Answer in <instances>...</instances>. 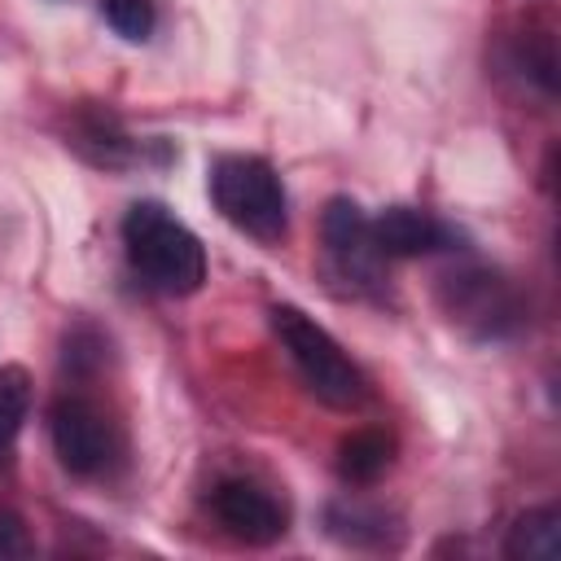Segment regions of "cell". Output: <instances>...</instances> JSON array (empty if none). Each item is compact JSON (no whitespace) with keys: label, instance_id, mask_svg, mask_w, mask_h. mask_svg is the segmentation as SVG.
Instances as JSON below:
<instances>
[{"label":"cell","instance_id":"obj_1","mask_svg":"<svg viewBox=\"0 0 561 561\" xmlns=\"http://www.w3.org/2000/svg\"><path fill=\"white\" fill-rule=\"evenodd\" d=\"M123 254L145 289L188 298L206 280V250L197 232L162 202H136L123 215Z\"/></svg>","mask_w":561,"mask_h":561},{"label":"cell","instance_id":"obj_2","mask_svg":"<svg viewBox=\"0 0 561 561\" xmlns=\"http://www.w3.org/2000/svg\"><path fill=\"white\" fill-rule=\"evenodd\" d=\"M210 202L245 237L276 245L289 232V197L272 162L254 153H224L210 162Z\"/></svg>","mask_w":561,"mask_h":561},{"label":"cell","instance_id":"obj_3","mask_svg":"<svg viewBox=\"0 0 561 561\" xmlns=\"http://www.w3.org/2000/svg\"><path fill=\"white\" fill-rule=\"evenodd\" d=\"M272 333H276V342L285 346V355H289V364L298 368V377H302V386L320 399V403H329V408H359L364 403V394H368V381H364V373H359V364L337 346V337L324 329V324H316L302 307H272Z\"/></svg>","mask_w":561,"mask_h":561},{"label":"cell","instance_id":"obj_4","mask_svg":"<svg viewBox=\"0 0 561 561\" xmlns=\"http://www.w3.org/2000/svg\"><path fill=\"white\" fill-rule=\"evenodd\" d=\"M438 311L473 342H504L526 324L522 289L482 263H465L438 276Z\"/></svg>","mask_w":561,"mask_h":561},{"label":"cell","instance_id":"obj_5","mask_svg":"<svg viewBox=\"0 0 561 561\" xmlns=\"http://www.w3.org/2000/svg\"><path fill=\"white\" fill-rule=\"evenodd\" d=\"M48 438L66 473L105 478L123 456V430L110 408L83 390H66L48 408Z\"/></svg>","mask_w":561,"mask_h":561},{"label":"cell","instance_id":"obj_6","mask_svg":"<svg viewBox=\"0 0 561 561\" xmlns=\"http://www.w3.org/2000/svg\"><path fill=\"white\" fill-rule=\"evenodd\" d=\"M320 241H324V267L333 280L346 285V294H381V250L373 241V219L359 202L333 197L320 215Z\"/></svg>","mask_w":561,"mask_h":561},{"label":"cell","instance_id":"obj_7","mask_svg":"<svg viewBox=\"0 0 561 561\" xmlns=\"http://www.w3.org/2000/svg\"><path fill=\"white\" fill-rule=\"evenodd\" d=\"M206 508H210V517L219 522L224 535H232L241 543H254V548L276 543L285 535V526H289V513L276 500V491L254 482V478H241V473L237 478H219L210 486V495H206Z\"/></svg>","mask_w":561,"mask_h":561},{"label":"cell","instance_id":"obj_8","mask_svg":"<svg viewBox=\"0 0 561 561\" xmlns=\"http://www.w3.org/2000/svg\"><path fill=\"white\" fill-rule=\"evenodd\" d=\"M373 241L381 259H421V254L460 250V232L421 206H386L373 219Z\"/></svg>","mask_w":561,"mask_h":561},{"label":"cell","instance_id":"obj_9","mask_svg":"<svg viewBox=\"0 0 561 561\" xmlns=\"http://www.w3.org/2000/svg\"><path fill=\"white\" fill-rule=\"evenodd\" d=\"M70 149H79L92 167H105V171H123V167H136L149 158V149L158 140H136L110 110H83L75 114L70 123Z\"/></svg>","mask_w":561,"mask_h":561},{"label":"cell","instance_id":"obj_10","mask_svg":"<svg viewBox=\"0 0 561 561\" xmlns=\"http://www.w3.org/2000/svg\"><path fill=\"white\" fill-rule=\"evenodd\" d=\"M500 66L522 88H530V92H539L548 101L557 92V44H552V31L548 26H526V31L508 35L504 48H500Z\"/></svg>","mask_w":561,"mask_h":561},{"label":"cell","instance_id":"obj_11","mask_svg":"<svg viewBox=\"0 0 561 561\" xmlns=\"http://www.w3.org/2000/svg\"><path fill=\"white\" fill-rule=\"evenodd\" d=\"M394 460V438L386 430H351L337 443V473L351 486H373Z\"/></svg>","mask_w":561,"mask_h":561},{"label":"cell","instance_id":"obj_12","mask_svg":"<svg viewBox=\"0 0 561 561\" xmlns=\"http://www.w3.org/2000/svg\"><path fill=\"white\" fill-rule=\"evenodd\" d=\"M561 552V513L552 504L543 508H526L504 539V557H522V561H552Z\"/></svg>","mask_w":561,"mask_h":561},{"label":"cell","instance_id":"obj_13","mask_svg":"<svg viewBox=\"0 0 561 561\" xmlns=\"http://www.w3.org/2000/svg\"><path fill=\"white\" fill-rule=\"evenodd\" d=\"M26 412H31V377H26V368L4 364L0 368V469L13 460Z\"/></svg>","mask_w":561,"mask_h":561},{"label":"cell","instance_id":"obj_14","mask_svg":"<svg viewBox=\"0 0 561 561\" xmlns=\"http://www.w3.org/2000/svg\"><path fill=\"white\" fill-rule=\"evenodd\" d=\"M101 4V18L114 26V35L123 39H149L153 22H158V9L153 0H96Z\"/></svg>","mask_w":561,"mask_h":561},{"label":"cell","instance_id":"obj_15","mask_svg":"<svg viewBox=\"0 0 561 561\" xmlns=\"http://www.w3.org/2000/svg\"><path fill=\"white\" fill-rule=\"evenodd\" d=\"M329 526L342 535V539H351V543H359L368 530L381 539L386 535V526H381V513H364L359 504H333L329 508Z\"/></svg>","mask_w":561,"mask_h":561},{"label":"cell","instance_id":"obj_16","mask_svg":"<svg viewBox=\"0 0 561 561\" xmlns=\"http://www.w3.org/2000/svg\"><path fill=\"white\" fill-rule=\"evenodd\" d=\"M26 552H31V539L22 522L13 513H0V557H26Z\"/></svg>","mask_w":561,"mask_h":561}]
</instances>
